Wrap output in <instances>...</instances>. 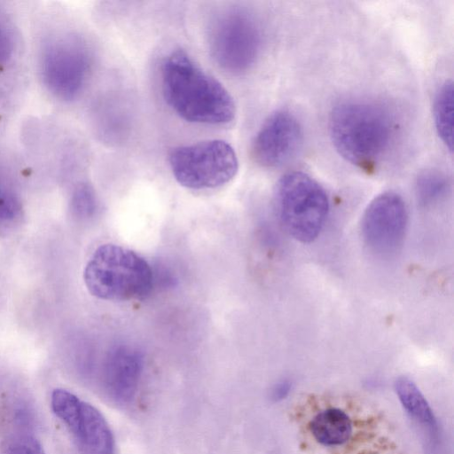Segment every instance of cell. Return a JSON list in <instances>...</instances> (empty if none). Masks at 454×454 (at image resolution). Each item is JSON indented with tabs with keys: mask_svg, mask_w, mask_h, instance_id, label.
Listing matches in <instances>:
<instances>
[{
	"mask_svg": "<svg viewBox=\"0 0 454 454\" xmlns=\"http://www.w3.org/2000/svg\"><path fill=\"white\" fill-rule=\"evenodd\" d=\"M395 130L390 111L372 100H344L335 105L329 114V136L337 153L369 173L376 170L388 155Z\"/></svg>",
	"mask_w": 454,
	"mask_h": 454,
	"instance_id": "1",
	"label": "cell"
},
{
	"mask_svg": "<svg viewBox=\"0 0 454 454\" xmlns=\"http://www.w3.org/2000/svg\"><path fill=\"white\" fill-rule=\"evenodd\" d=\"M161 88L167 104L186 121L225 125L236 116L234 99L225 87L182 50L164 59Z\"/></svg>",
	"mask_w": 454,
	"mask_h": 454,
	"instance_id": "2",
	"label": "cell"
},
{
	"mask_svg": "<svg viewBox=\"0 0 454 454\" xmlns=\"http://www.w3.org/2000/svg\"><path fill=\"white\" fill-rule=\"evenodd\" d=\"M83 279L93 296L113 301L144 300L154 286L153 270L147 261L115 244L101 245L93 252Z\"/></svg>",
	"mask_w": 454,
	"mask_h": 454,
	"instance_id": "3",
	"label": "cell"
},
{
	"mask_svg": "<svg viewBox=\"0 0 454 454\" xmlns=\"http://www.w3.org/2000/svg\"><path fill=\"white\" fill-rule=\"evenodd\" d=\"M315 406L306 408L302 433L312 445L331 454H365L362 447L369 453L372 443L369 440L380 438L378 419L361 416L359 408L346 405L338 401H321Z\"/></svg>",
	"mask_w": 454,
	"mask_h": 454,
	"instance_id": "4",
	"label": "cell"
},
{
	"mask_svg": "<svg viewBox=\"0 0 454 454\" xmlns=\"http://www.w3.org/2000/svg\"><path fill=\"white\" fill-rule=\"evenodd\" d=\"M274 206L286 232L302 243L320 233L329 211V199L309 175L293 171L281 176L274 192Z\"/></svg>",
	"mask_w": 454,
	"mask_h": 454,
	"instance_id": "5",
	"label": "cell"
},
{
	"mask_svg": "<svg viewBox=\"0 0 454 454\" xmlns=\"http://www.w3.org/2000/svg\"><path fill=\"white\" fill-rule=\"evenodd\" d=\"M176 181L191 190H209L231 181L239 170L233 147L224 140L208 139L180 145L169 154Z\"/></svg>",
	"mask_w": 454,
	"mask_h": 454,
	"instance_id": "6",
	"label": "cell"
},
{
	"mask_svg": "<svg viewBox=\"0 0 454 454\" xmlns=\"http://www.w3.org/2000/svg\"><path fill=\"white\" fill-rule=\"evenodd\" d=\"M92 57L80 37L61 34L43 45L40 68L43 83L58 98L72 100L83 90L90 77Z\"/></svg>",
	"mask_w": 454,
	"mask_h": 454,
	"instance_id": "7",
	"label": "cell"
},
{
	"mask_svg": "<svg viewBox=\"0 0 454 454\" xmlns=\"http://www.w3.org/2000/svg\"><path fill=\"white\" fill-rule=\"evenodd\" d=\"M209 51L216 64L231 74L248 71L262 49L256 20L243 10H230L216 18L209 32Z\"/></svg>",
	"mask_w": 454,
	"mask_h": 454,
	"instance_id": "8",
	"label": "cell"
},
{
	"mask_svg": "<svg viewBox=\"0 0 454 454\" xmlns=\"http://www.w3.org/2000/svg\"><path fill=\"white\" fill-rule=\"evenodd\" d=\"M54 414L66 425L82 454H115L109 424L92 404L72 392L54 389L51 396Z\"/></svg>",
	"mask_w": 454,
	"mask_h": 454,
	"instance_id": "9",
	"label": "cell"
},
{
	"mask_svg": "<svg viewBox=\"0 0 454 454\" xmlns=\"http://www.w3.org/2000/svg\"><path fill=\"white\" fill-rule=\"evenodd\" d=\"M407 219L406 206L399 194L386 192L378 195L363 216L362 234L366 246L377 255H393L402 246Z\"/></svg>",
	"mask_w": 454,
	"mask_h": 454,
	"instance_id": "10",
	"label": "cell"
},
{
	"mask_svg": "<svg viewBox=\"0 0 454 454\" xmlns=\"http://www.w3.org/2000/svg\"><path fill=\"white\" fill-rule=\"evenodd\" d=\"M303 144V129L290 111L270 114L257 131L252 145L254 161L264 168L281 167L294 159Z\"/></svg>",
	"mask_w": 454,
	"mask_h": 454,
	"instance_id": "11",
	"label": "cell"
},
{
	"mask_svg": "<svg viewBox=\"0 0 454 454\" xmlns=\"http://www.w3.org/2000/svg\"><path fill=\"white\" fill-rule=\"evenodd\" d=\"M143 356L135 348L120 345L112 348L103 364L102 380L105 391L114 402L131 403L138 390Z\"/></svg>",
	"mask_w": 454,
	"mask_h": 454,
	"instance_id": "12",
	"label": "cell"
},
{
	"mask_svg": "<svg viewBox=\"0 0 454 454\" xmlns=\"http://www.w3.org/2000/svg\"><path fill=\"white\" fill-rule=\"evenodd\" d=\"M395 390L407 413L431 434H434L437 430L435 417L417 385L409 378L403 376L396 379Z\"/></svg>",
	"mask_w": 454,
	"mask_h": 454,
	"instance_id": "13",
	"label": "cell"
},
{
	"mask_svg": "<svg viewBox=\"0 0 454 454\" xmlns=\"http://www.w3.org/2000/svg\"><path fill=\"white\" fill-rule=\"evenodd\" d=\"M453 92L452 82H444L438 89L433 103L437 135L450 153L453 151Z\"/></svg>",
	"mask_w": 454,
	"mask_h": 454,
	"instance_id": "14",
	"label": "cell"
},
{
	"mask_svg": "<svg viewBox=\"0 0 454 454\" xmlns=\"http://www.w3.org/2000/svg\"><path fill=\"white\" fill-rule=\"evenodd\" d=\"M448 181L436 171L422 173L416 182V196L420 205L427 207L437 202L447 192Z\"/></svg>",
	"mask_w": 454,
	"mask_h": 454,
	"instance_id": "15",
	"label": "cell"
},
{
	"mask_svg": "<svg viewBox=\"0 0 454 454\" xmlns=\"http://www.w3.org/2000/svg\"><path fill=\"white\" fill-rule=\"evenodd\" d=\"M71 208L74 215L82 219L91 217L98 209V199L94 189L82 183L76 186L71 198Z\"/></svg>",
	"mask_w": 454,
	"mask_h": 454,
	"instance_id": "16",
	"label": "cell"
},
{
	"mask_svg": "<svg viewBox=\"0 0 454 454\" xmlns=\"http://www.w3.org/2000/svg\"><path fill=\"white\" fill-rule=\"evenodd\" d=\"M1 454H44V451L33 434L20 432L7 436L2 442Z\"/></svg>",
	"mask_w": 454,
	"mask_h": 454,
	"instance_id": "17",
	"label": "cell"
},
{
	"mask_svg": "<svg viewBox=\"0 0 454 454\" xmlns=\"http://www.w3.org/2000/svg\"><path fill=\"white\" fill-rule=\"evenodd\" d=\"M14 35L12 27L0 12V65L6 63L14 51Z\"/></svg>",
	"mask_w": 454,
	"mask_h": 454,
	"instance_id": "18",
	"label": "cell"
},
{
	"mask_svg": "<svg viewBox=\"0 0 454 454\" xmlns=\"http://www.w3.org/2000/svg\"><path fill=\"white\" fill-rule=\"evenodd\" d=\"M18 212V202L0 182V218L12 219Z\"/></svg>",
	"mask_w": 454,
	"mask_h": 454,
	"instance_id": "19",
	"label": "cell"
},
{
	"mask_svg": "<svg viewBox=\"0 0 454 454\" xmlns=\"http://www.w3.org/2000/svg\"><path fill=\"white\" fill-rule=\"evenodd\" d=\"M291 389V384L287 380H283L278 382L274 386L270 393V398L274 402H278L283 400L287 396L289 391Z\"/></svg>",
	"mask_w": 454,
	"mask_h": 454,
	"instance_id": "20",
	"label": "cell"
}]
</instances>
